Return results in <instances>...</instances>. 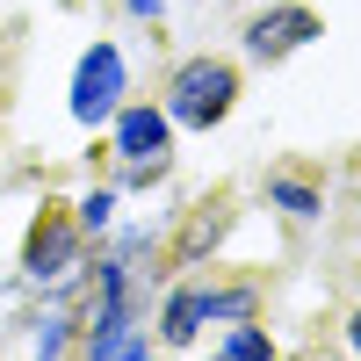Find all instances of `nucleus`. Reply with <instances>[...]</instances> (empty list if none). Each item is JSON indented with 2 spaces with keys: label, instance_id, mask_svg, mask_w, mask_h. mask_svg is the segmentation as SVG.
Wrapping results in <instances>:
<instances>
[{
  "label": "nucleus",
  "instance_id": "nucleus-10",
  "mask_svg": "<svg viewBox=\"0 0 361 361\" xmlns=\"http://www.w3.org/2000/svg\"><path fill=\"white\" fill-rule=\"evenodd\" d=\"M109 209H116V195H109V188H94V195L73 209V217H80V231H102V224H109Z\"/></svg>",
  "mask_w": 361,
  "mask_h": 361
},
{
  "label": "nucleus",
  "instance_id": "nucleus-6",
  "mask_svg": "<svg viewBox=\"0 0 361 361\" xmlns=\"http://www.w3.org/2000/svg\"><path fill=\"white\" fill-rule=\"evenodd\" d=\"M202 333V289H173L166 296V318H159V340L166 347H188Z\"/></svg>",
  "mask_w": 361,
  "mask_h": 361
},
{
  "label": "nucleus",
  "instance_id": "nucleus-12",
  "mask_svg": "<svg viewBox=\"0 0 361 361\" xmlns=\"http://www.w3.org/2000/svg\"><path fill=\"white\" fill-rule=\"evenodd\" d=\"M109 361H159V354H152V347H145V340H123V347H116Z\"/></svg>",
  "mask_w": 361,
  "mask_h": 361
},
{
  "label": "nucleus",
  "instance_id": "nucleus-11",
  "mask_svg": "<svg viewBox=\"0 0 361 361\" xmlns=\"http://www.w3.org/2000/svg\"><path fill=\"white\" fill-rule=\"evenodd\" d=\"M73 318H44V340H37V361H58V347H66Z\"/></svg>",
  "mask_w": 361,
  "mask_h": 361
},
{
  "label": "nucleus",
  "instance_id": "nucleus-3",
  "mask_svg": "<svg viewBox=\"0 0 361 361\" xmlns=\"http://www.w3.org/2000/svg\"><path fill=\"white\" fill-rule=\"evenodd\" d=\"M116 109H123V51L94 44V51H80V66H73V116L94 130Z\"/></svg>",
  "mask_w": 361,
  "mask_h": 361
},
{
  "label": "nucleus",
  "instance_id": "nucleus-7",
  "mask_svg": "<svg viewBox=\"0 0 361 361\" xmlns=\"http://www.w3.org/2000/svg\"><path fill=\"white\" fill-rule=\"evenodd\" d=\"M209 361H275V340H267V325H253V318H238L231 325V340L209 354Z\"/></svg>",
  "mask_w": 361,
  "mask_h": 361
},
{
  "label": "nucleus",
  "instance_id": "nucleus-4",
  "mask_svg": "<svg viewBox=\"0 0 361 361\" xmlns=\"http://www.w3.org/2000/svg\"><path fill=\"white\" fill-rule=\"evenodd\" d=\"M22 267L37 282H58V275H73L80 267V217L66 202H44L37 209V224H29V246H22Z\"/></svg>",
  "mask_w": 361,
  "mask_h": 361
},
{
  "label": "nucleus",
  "instance_id": "nucleus-9",
  "mask_svg": "<svg viewBox=\"0 0 361 361\" xmlns=\"http://www.w3.org/2000/svg\"><path fill=\"white\" fill-rule=\"evenodd\" d=\"M267 195H275L289 217H318V188H304V180H267Z\"/></svg>",
  "mask_w": 361,
  "mask_h": 361
},
{
  "label": "nucleus",
  "instance_id": "nucleus-2",
  "mask_svg": "<svg viewBox=\"0 0 361 361\" xmlns=\"http://www.w3.org/2000/svg\"><path fill=\"white\" fill-rule=\"evenodd\" d=\"M116 123V159H123V180L130 188H152V180L173 166V123H166V109H152V102H137V109H116L109 116Z\"/></svg>",
  "mask_w": 361,
  "mask_h": 361
},
{
  "label": "nucleus",
  "instance_id": "nucleus-1",
  "mask_svg": "<svg viewBox=\"0 0 361 361\" xmlns=\"http://www.w3.org/2000/svg\"><path fill=\"white\" fill-rule=\"evenodd\" d=\"M238 102V66L231 58H180L173 80H166V123H188V130H209L224 123Z\"/></svg>",
  "mask_w": 361,
  "mask_h": 361
},
{
  "label": "nucleus",
  "instance_id": "nucleus-5",
  "mask_svg": "<svg viewBox=\"0 0 361 361\" xmlns=\"http://www.w3.org/2000/svg\"><path fill=\"white\" fill-rule=\"evenodd\" d=\"M311 37H325V22H318L311 8H296V0L246 22V51H253V58H289V51H304Z\"/></svg>",
  "mask_w": 361,
  "mask_h": 361
},
{
  "label": "nucleus",
  "instance_id": "nucleus-14",
  "mask_svg": "<svg viewBox=\"0 0 361 361\" xmlns=\"http://www.w3.org/2000/svg\"><path fill=\"white\" fill-rule=\"evenodd\" d=\"M347 340H354V354H361V311H354V325H347Z\"/></svg>",
  "mask_w": 361,
  "mask_h": 361
},
{
  "label": "nucleus",
  "instance_id": "nucleus-13",
  "mask_svg": "<svg viewBox=\"0 0 361 361\" xmlns=\"http://www.w3.org/2000/svg\"><path fill=\"white\" fill-rule=\"evenodd\" d=\"M130 15H145V22H159V0H130Z\"/></svg>",
  "mask_w": 361,
  "mask_h": 361
},
{
  "label": "nucleus",
  "instance_id": "nucleus-15",
  "mask_svg": "<svg viewBox=\"0 0 361 361\" xmlns=\"http://www.w3.org/2000/svg\"><path fill=\"white\" fill-rule=\"evenodd\" d=\"M58 8H73V0H58Z\"/></svg>",
  "mask_w": 361,
  "mask_h": 361
},
{
  "label": "nucleus",
  "instance_id": "nucleus-8",
  "mask_svg": "<svg viewBox=\"0 0 361 361\" xmlns=\"http://www.w3.org/2000/svg\"><path fill=\"white\" fill-rule=\"evenodd\" d=\"M253 304H260V296L253 289H202V325H238V318H253Z\"/></svg>",
  "mask_w": 361,
  "mask_h": 361
}]
</instances>
